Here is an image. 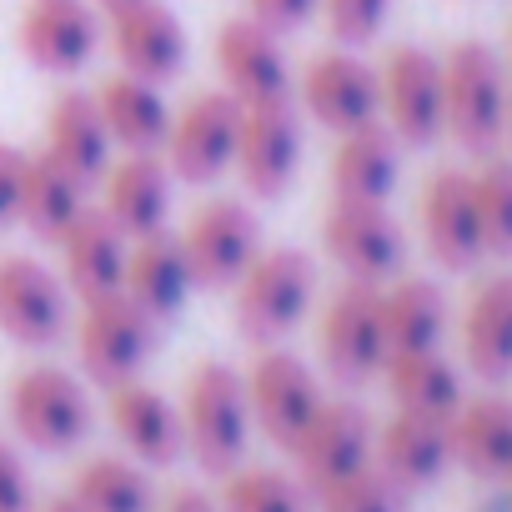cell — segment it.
<instances>
[{
  "instance_id": "6da1fadb",
  "label": "cell",
  "mask_w": 512,
  "mask_h": 512,
  "mask_svg": "<svg viewBox=\"0 0 512 512\" xmlns=\"http://www.w3.org/2000/svg\"><path fill=\"white\" fill-rule=\"evenodd\" d=\"M512 76L487 41H457L442 56V136L467 156H492L507 126Z\"/></svg>"
},
{
  "instance_id": "7a4b0ae2",
  "label": "cell",
  "mask_w": 512,
  "mask_h": 512,
  "mask_svg": "<svg viewBox=\"0 0 512 512\" xmlns=\"http://www.w3.org/2000/svg\"><path fill=\"white\" fill-rule=\"evenodd\" d=\"M317 297V262L302 246H262L256 262L241 272V282L231 287V317L236 332L256 347L282 342L292 327H302V317L312 312Z\"/></svg>"
},
{
  "instance_id": "3957f363",
  "label": "cell",
  "mask_w": 512,
  "mask_h": 512,
  "mask_svg": "<svg viewBox=\"0 0 512 512\" xmlns=\"http://www.w3.org/2000/svg\"><path fill=\"white\" fill-rule=\"evenodd\" d=\"M181 432H186V452L196 457L201 472L226 477L231 467H241L246 442H251V407H246V382L236 367L201 362L186 377Z\"/></svg>"
},
{
  "instance_id": "277c9868",
  "label": "cell",
  "mask_w": 512,
  "mask_h": 512,
  "mask_svg": "<svg viewBox=\"0 0 512 512\" xmlns=\"http://www.w3.org/2000/svg\"><path fill=\"white\" fill-rule=\"evenodd\" d=\"M6 412L11 427L26 447L36 452H71L91 437V392L76 372L56 367V362H36L21 367L11 392H6Z\"/></svg>"
},
{
  "instance_id": "5b68a950",
  "label": "cell",
  "mask_w": 512,
  "mask_h": 512,
  "mask_svg": "<svg viewBox=\"0 0 512 512\" xmlns=\"http://www.w3.org/2000/svg\"><path fill=\"white\" fill-rule=\"evenodd\" d=\"M176 241L186 256L191 287L231 292L241 282V272L256 262V251H262V221H256L251 201H241V196H211L186 216Z\"/></svg>"
},
{
  "instance_id": "8992f818",
  "label": "cell",
  "mask_w": 512,
  "mask_h": 512,
  "mask_svg": "<svg viewBox=\"0 0 512 512\" xmlns=\"http://www.w3.org/2000/svg\"><path fill=\"white\" fill-rule=\"evenodd\" d=\"M251 201H282L302 171V111L292 96L241 106V136L231 161Z\"/></svg>"
},
{
  "instance_id": "52a82bcc",
  "label": "cell",
  "mask_w": 512,
  "mask_h": 512,
  "mask_svg": "<svg viewBox=\"0 0 512 512\" xmlns=\"http://www.w3.org/2000/svg\"><path fill=\"white\" fill-rule=\"evenodd\" d=\"M241 136V101L231 91H201L181 111H171V131L161 141V161L186 186H211L231 171Z\"/></svg>"
},
{
  "instance_id": "ba28073f",
  "label": "cell",
  "mask_w": 512,
  "mask_h": 512,
  "mask_svg": "<svg viewBox=\"0 0 512 512\" xmlns=\"http://www.w3.org/2000/svg\"><path fill=\"white\" fill-rule=\"evenodd\" d=\"M322 367L342 387H362L387 367V332H382V287L377 282H342L317 327Z\"/></svg>"
},
{
  "instance_id": "9c48e42d",
  "label": "cell",
  "mask_w": 512,
  "mask_h": 512,
  "mask_svg": "<svg viewBox=\"0 0 512 512\" xmlns=\"http://www.w3.org/2000/svg\"><path fill=\"white\" fill-rule=\"evenodd\" d=\"M322 251L352 282H392L407 262V231L387 201H337L322 216Z\"/></svg>"
},
{
  "instance_id": "30bf717a",
  "label": "cell",
  "mask_w": 512,
  "mask_h": 512,
  "mask_svg": "<svg viewBox=\"0 0 512 512\" xmlns=\"http://www.w3.org/2000/svg\"><path fill=\"white\" fill-rule=\"evenodd\" d=\"M76 352H81V372L101 387H116L126 377H141V367L156 352V322L126 297H91L81 302V322H76Z\"/></svg>"
},
{
  "instance_id": "8fae6325",
  "label": "cell",
  "mask_w": 512,
  "mask_h": 512,
  "mask_svg": "<svg viewBox=\"0 0 512 512\" xmlns=\"http://www.w3.org/2000/svg\"><path fill=\"white\" fill-rule=\"evenodd\" d=\"M241 382H246L251 427H262V437L277 447H292L302 437V427L317 417V407L327 402L317 372L277 342L262 347V357L251 362V372H241Z\"/></svg>"
},
{
  "instance_id": "7c38bea8",
  "label": "cell",
  "mask_w": 512,
  "mask_h": 512,
  "mask_svg": "<svg viewBox=\"0 0 512 512\" xmlns=\"http://www.w3.org/2000/svg\"><path fill=\"white\" fill-rule=\"evenodd\" d=\"M0 332L31 352H46L71 332L66 282L26 251L0 256Z\"/></svg>"
},
{
  "instance_id": "4fadbf2b",
  "label": "cell",
  "mask_w": 512,
  "mask_h": 512,
  "mask_svg": "<svg viewBox=\"0 0 512 512\" xmlns=\"http://www.w3.org/2000/svg\"><path fill=\"white\" fill-rule=\"evenodd\" d=\"M297 106L302 116H312L322 131L342 136L357 131L367 121H382V81L377 66L362 61V51H322L307 61L302 81H297Z\"/></svg>"
},
{
  "instance_id": "5bb4252c",
  "label": "cell",
  "mask_w": 512,
  "mask_h": 512,
  "mask_svg": "<svg viewBox=\"0 0 512 512\" xmlns=\"http://www.w3.org/2000/svg\"><path fill=\"white\" fill-rule=\"evenodd\" d=\"M372 442H377V427H372L367 407L337 397V402H322L317 407V417L302 427V437L287 452L297 462V482L317 497L322 487L362 472L372 462Z\"/></svg>"
},
{
  "instance_id": "9a60e30c",
  "label": "cell",
  "mask_w": 512,
  "mask_h": 512,
  "mask_svg": "<svg viewBox=\"0 0 512 512\" xmlns=\"http://www.w3.org/2000/svg\"><path fill=\"white\" fill-rule=\"evenodd\" d=\"M382 126L402 146H432L442 136V56L427 46H392L382 71Z\"/></svg>"
},
{
  "instance_id": "2e32d148",
  "label": "cell",
  "mask_w": 512,
  "mask_h": 512,
  "mask_svg": "<svg viewBox=\"0 0 512 512\" xmlns=\"http://www.w3.org/2000/svg\"><path fill=\"white\" fill-rule=\"evenodd\" d=\"M417 221L432 262L447 272H472L487 246H482V221H477V196H472V171L442 166L427 176L417 196Z\"/></svg>"
},
{
  "instance_id": "e0dca14e",
  "label": "cell",
  "mask_w": 512,
  "mask_h": 512,
  "mask_svg": "<svg viewBox=\"0 0 512 512\" xmlns=\"http://www.w3.org/2000/svg\"><path fill=\"white\" fill-rule=\"evenodd\" d=\"M106 41L121 71L141 81H176L186 71V26L166 0H131L121 11H106Z\"/></svg>"
},
{
  "instance_id": "ac0fdd59",
  "label": "cell",
  "mask_w": 512,
  "mask_h": 512,
  "mask_svg": "<svg viewBox=\"0 0 512 512\" xmlns=\"http://www.w3.org/2000/svg\"><path fill=\"white\" fill-rule=\"evenodd\" d=\"M106 26L91 0H31L16 26L21 56L46 76H76L91 66Z\"/></svg>"
},
{
  "instance_id": "d6986e66",
  "label": "cell",
  "mask_w": 512,
  "mask_h": 512,
  "mask_svg": "<svg viewBox=\"0 0 512 512\" xmlns=\"http://www.w3.org/2000/svg\"><path fill=\"white\" fill-rule=\"evenodd\" d=\"M211 56H216L221 91H231L241 106L292 96V61H287V46H282V36L267 31L262 21H251V16L221 21Z\"/></svg>"
},
{
  "instance_id": "ffe728a7",
  "label": "cell",
  "mask_w": 512,
  "mask_h": 512,
  "mask_svg": "<svg viewBox=\"0 0 512 512\" xmlns=\"http://www.w3.org/2000/svg\"><path fill=\"white\" fill-rule=\"evenodd\" d=\"M106 417H111V432L121 437V447L141 462V467H171L186 457V432H181V407L141 382V377H126L116 387H106Z\"/></svg>"
},
{
  "instance_id": "44dd1931",
  "label": "cell",
  "mask_w": 512,
  "mask_h": 512,
  "mask_svg": "<svg viewBox=\"0 0 512 512\" xmlns=\"http://www.w3.org/2000/svg\"><path fill=\"white\" fill-rule=\"evenodd\" d=\"M56 251H61V282H66V292H71L76 302L121 292L131 241L121 236V226H116L101 206H86V211L56 236Z\"/></svg>"
},
{
  "instance_id": "7402d4cb",
  "label": "cell",
  "mask_w": 512,
  "mask_h": 512,
  "mask_svg": "<svg viewBox=\"0 0 512 512\" xmlns=\"http://www.w3.org/2000/svg\"><path fill=\"white\" fill-rule=\"evenodd\" d=\"M171 186H176V176L161 161V151H126L101 176V211L121 226L126 241H136V236L166 226V216H171Z\"/></svg>"
},
{
  "instance_id": "603a6c76",
  "label": "cell",
  "mask_w": 512,
  "mask_h": 512,
  "mask_svg": "<svg viewBox=\"0 0 512 512\" xmlns=\"http://www.w3.org/2000/svg\"><path fill=\"white\" fill-rule=\"evenodd\" d=\"M372 462L402 487V492H417V487H432L447 467H452V437H447V422L442 417H422V412H402L377 432L372 442Z\"/></svg>"
},
{
  "instance_id": "cb8c5ba5",
  "label": "cell",
  "mask_w": 512,
  "mask_h": 512,
  "mask_svg": "<svg viewBox=\"0 0 512 512\" xmlns=\"http://www.w3.org/2000/svg\"><path fill=\"white\" fill-rule=\"evenodd\" d=\"M121 292H126V297H131L156 327L171 322V317L186 307V297H191L196 287H191V272H186L181 241H176L166 226H161V231H146V236L131 241Z\"/></svg>"
},
{
  "instance_id": "d4e9b609",
  "label": "cell",
  "mask_w": 512,
  "mask_h": 512,
  "mask_svg": "<svg viewBox=\"0 0 512 512\" xmlns=\"http://www.w3.org/2000/svg\"><path fill=\"white\" fill-rule=\"evenodd\" d=\"M397 176H402V141L382 121H367L337 136V151H332L337 201H387L397 191Z\"/></svg>"
},
{
  "instance_id": "484cf974",
  "label": "cell",
  "mask_w": 512,
  "mask_h": 512,
  "mask_svg": "<svg viewBox=\"0 0 512 512\" xmlns=\"http://www.w3.org/2000/svg\"><path fill=\"white\" fill-rule=\"evenodd\" d=\"M91 96H96V111H101V121L111 131V146H121V151H161V141L171 131V106H166L156 81L116 71Z\"/></svg>"
},
{
  "instance_id": "4316f807",
  "label": "cell",
  "mask_w": 512,
  "mask_h": 512,
  "mask_svg": "<svg viewBox=\"0 0 512 512\" xmlns=\"http://www.w3.org/2000/svg\"><path fill=\"white\" fill-rule=\"evenodd\" d=\"M46 151H51L66 171H76L86 186H96V181L106 176L116 146H111V131H106V121H101L91 91H76V86H71V91H61V96L51 101Z\"/></svg>"
},
{
  "instance_id": "83f0119b",
  "label": "cell",
  "mask_w": 512,
  "mask_h": 512,
  "mask_svg": "<svg viewBox=\"0 0 512 512\" xmlns=\"http://www.w3.org/2000/svg\"><path fill=\"white\" fill-rule=\"evenodd\" d=\"M452 462H462L472 477H507L512 472V397H472L447 417Z\"/></svg>"
},
{
  "instance_id": "f1b7e54d",
  "label": "cell",
  "mask_w": 512,
  "mask_h": 512,
  "mask_svg": "<svg viewBox=\"0 0 512 512\" xmlns=\"http://www.w3.org/2000/svg\"><path fill=\"white\" fill-rule=\"evenodd\" d=\"M86 181L76 171H66L46 146L41 151H26V176H21V226L36 236V241H51L91 206L86 201Z\"/></svg>"
},
{
  "instance_id": "f546056e",
  "label": "cell",
  "mask_w": 512,
  "mask_h": 512,
  "mask_svg": "<svg viewBox=\"0 0 512 512\" xmlns=\"http://www.w3.org/2000/svg\"><path fill=\"white\" fill-rule=\"evenodd\" d=\"M462 357L482 382L512 377V277H487L462 312Z\"/></svg>"
},
{
  "instance_id": "4dcf8cb0",
  "label": "cell",
  "mask_w": 512,
  "mask_h": 512,
  "mask_svg": "<svg viewBox=\"0 0 512 512\" xmlns=\"http://www.w3.org/2000/svg\"><path fill=\"white\" fill-rule=\"evenodd\" d=\"M382 332L387 357L397 352H432L447 337V297L427 277H392L382 282Z\"/></svg>"
},
{
  "instance_id": "1f68e13d",
  "label": "cell",
  "mask_w": 512,
  "mask_h": 512,
  "mask_svg": "<svg viewBox=\"0 0 512 512\" xmlns=\"http://www.w3.org/2000/svg\"><path fill=\"white\" fill-rule=\"evenodd\" d=\"M382 377H387V392H392V402L402 412H422V417H442L447 422L467 402L462 372L442 357V347H432V352H397V357H387Z\"/></svg>"
},
{
  "instance_id": "d6a6232c",
  "label": "cell",
  "mask_w": 512,
  "mask_h": 512,
  "mask_svg": "<svg viewBox=\"0 0 512 512\" xmlns=\"http://www.w3.org/2000/svg\"><path fill=\"white\" fill-rule=\"evenodd\" d=\"M71 497L81 512H156V482L136 457H91L76 472Z\"/></svg>"
},
{
  "instance_id": "836d02e7",
  "label": "cell",
  "mask_w": 512,
  "mask_h": 512,
  "mask_svg": "<svg viewBox=\"0 0 512 512\" xmlns=\"http://www.w3.org/2000/svg\"><path fill=\"white\" fill-rule=\"evenodd\" d=\"M307 487L282 467H231L216 497L221 512H307Z\"/></svg>"
},
{
  "instance_id": "e575fe53",
  "label": "cell",
  "mask_w": 512,
  "mask_h": 512,
  "mask_svg": "<svg viewBox=\"0 0 512 512\" xmlns=\"http://www.w3.org/2000/svg\"><path fill=\"white\" fill-rule=\"evenodd\" d=\"M472 196L487 256H512V156H482V166L472 171Z\"/></svg>"
},
{
  "instance_id": "d590c367",
  "label": "cell",
  "mask_w": 512,
  "mask_h": 512,
  "mask_svg": "<svg viewBox=\"0 0 512 512\" xmlns=\"http://www.w3.org/2000/svg\"><path fill=\"white\" fill-rule=\"evenodd\" d=\"M317 507L322 512H407V492L377 462H367L362 472L322 487L317 492Z\"/></svg>"
},
{
  "instance_id": "8d00e7d4",
  "label": "cell",
  "mask_w": 512,
  "mask_h": 512,
  "mask_svg": "<svg viewBox=\"0 0 512 512\" xmlns=\"http://www.w3.org/2000/svg\"><path fill=\"white\" fill-rule=\"evenodd\" d=\"M387 16H392V0H322V21H327L332 41L347 51L372 46L382 36Z\"/></svg>"
},
{
  "instance_id": "74e56055",
  "label": "cell",
  "mask_w": 512,
  "mask_h": 512,
  "mask_svg": "<svg viewBox=\"0 0 512 512\" xmlns=\"http://www.w3.org/2000/svg\"><path fill=\"white\" fill-rule=\"evenodd\" d=\"M246 16L262 21L277 36H297L302 26H312L322 16V0H246Z\"/></svg>"
},
{
  "instance_id": "f35d334b",
  "label": "cell",
  "mask_w": 512,
  "mask_h": 512,
  "mask_svg": "<svg viewBox=\"0 0 512 512\" xmlns=\"http://www.w3.org/2000/svg\"><path fill=\"white\" fill-rule=\"evenodd\" d=\"M36 492H31V472L21 462V452L0 437V512H31Z\"/></svg>"
},
{
  "instance_id": "ab89813d",
  "label": "cell",
  "mask_w": 512,
  "mask_h": 512,
  "mask_svg": "<svg viewBox=\"0 0 512 512\" xmlns=\"http://www.w3.org/2000/svg\"><path fill=\"white\" fill-rule=\"evenodd\" d=\"M21 176H26V151L0 141V236L21 226Z\"/></svg>"
},
{
  "instance_id": "60d3db41",
  "label": "cell",
  "mask_w": 512,
  "mask_h": 512,
  "mask_svg": "<svg viewBox=\"0 0 512 512\" xmlns=\"http://www.w3.org/2000/svg\"><path fill=\"white\" fill-rule=\"evenodd\" d=\"M161 512H221V507H216V497H211V492L181 487V492H171V497H166V507H161Z\"/></svg>"
},
{
  "instance_id": "b9f144b4",
  "label": "cell",
  "mask_w": 512,
  "mask_h": 512,
  "mask_svg": "<svg viewBox=\"0 0 512 512\" xmlns=\"http://www.w3.org/2000/svg\"><path fill=\"white\" fill-rule=\"evenodd\" d=\"M41 512H81V502H76V497L66 492V497H51V502H46Z\"/></svg>"
},
{
  "instance_id": "7bdbcfd3",
  "label": "cell",
  "mask_w": 512,
  "mask_h": 512,
  "mask_svg": "<svg viewBox=\"0 0 512 512\" xmlns=\"http://www.w3.org/2000/svg\"><path fill=\"white\" fill-rule=\"evenodd\" d=\"M502 141H512V91H507V126H502Z\"/></svg>"
},
{
  "instance_id": "ee69618b",
  "label": "cell",
  "mask_w": 512,
  "mask_h": 512,
  "mask_svg": "<svg viewBox=\"0 0 512 512\" xmlns=\"http://www.w3.org/2000/svg\"><path fill=\"white\" fill-rule=\"evenodd\" d=\"M101 11H121V6H131V0H96Z\"/></svg>"
},
{
  "instance_id": "f6af8a7d",
  "label": "cell",
  "mask_w": 512,
  "mask_h": 512,
  "mask_svg": "<svg viewBox=\"0 0 512 512\" xmlns=\"http://www.w3.org/2000/svg\"><path fill=\"white\" fill-rule=\"evenodd\" d=\"M507 482H512V472H507Z\"/></svg>"
}]
</instances>
